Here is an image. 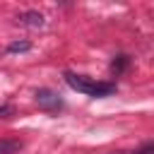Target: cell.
Segmentation results:
<instances>
[{"mask_svg": "<svg viewBox=\"0 0 154 154\" xmlns=\"http://www.w3.org/2000/svg\"><path fill=\"white\" fill-rule=\"evenodd\" d=\"M65 82L75 91L87 94V96H111V94H116V84L113 82H99L94 77L77 75V72H65Z\"/></svg>", "mask_w": 154, "mask_h": 154, "instance_id": "cell-1", "label": "cell"}, {"mask_svg": "<svg viewBox=\"0 0 154 154\" xmlns=\"http://www.w3.org/2000/svg\"><path fill=\"white\" fill-rule=\"evenodd\" d=\"M36 106L41 111H46V113H58L65 103H63V99L53 89H38L36 91Z\"/></svg>", "mask_w": 154, "mask_h": 154, "instance_id": "cell-2", "label": "cell"}, {"mask_svg": "<svg viewBox=\"0 0 154 154\" xmlns=\"http://www.w3.org/2000/svg\"><path fill=\"white\" fill-rule=\"evenodd\" d=\"M19 22L24 24V26H31V29H38V26H43V14L41 12H24L22 17H19Z\"/></svg>", "mask_w": 154, "mask_h": 154, "instance_id": "cell-3", "label": "cell"}, {"mask_svg": "<svg viewBox=\"0 0 154 154\" xmlns=\"http://www.w3.org/2000/svg\"><path fill=\"white\" fill-rule=\"evenodd\" d=\"M22 149L19 140H0V154H17Z\"/></svg>", "mask_w": 154, "mask_h": 154, "instance_id": "cell-4", "label": "cell"}, {"mask_svg": "<svg viewBox=\"0 0 154 154\" xmlns=\"http://www.w3.org/2000/svg\"><path fill=\"white\" fill-rule=\"evenodd\" d=\"M128 63H130V58H128V55H118V58L111 63V72H113V75H120V72L128 67Z\"/></svg>", "mask_w": 154, "mask_h": 154, "instance_id": "cell-5", "label": "cell"}, {"mask_svg": "<svg viewBox=\"0 0 154 154\" xmlns=\"http://www.w3.org/2000/svg\"><path fill=\"white\" fill-rule=\"evenodd\" d=\"M29 48H31L29 41H12V43L7 46V53H24V51H29Z\"/></svg>", "mask_w": 154, "mask_h": 154, "instance_id": "cell-6", "label": "cell"}, {"mask_svg": "<svg viewBox=\"0 0 154 154\" xmlns=\"http://www.w3.org/2000/svg\"><path fill=\"white\" fill-rule=\"evenodd\" d=\"M14 113V108L10 106V103H5V106H0V118H10Z\"/></svg>", "mask_w": 154, "mask_h": 154, "instance_id": "cell-7", "label": "cell"}, {"mask_svg": "<svg viewBox=\"0 0 154 154\" xmlns=\"http://www.w3.org/2000/svg\"><path fill=\"white\" fill-rule=\"evenodd\" d=\"M140 154H154V142H152V144H144V147L140 149Z\"/></svg>", "mask_w": 154, "mask_h": 154, "instance_id": "cell-8", "label": "cell"}, {"mask_svg": "<svg viewBox=\"0 0 154 154\" xmlns=\"http://www.w3.org/2000/svg\"><path fill=\"white\" fill-rule=\"evenodd\" d=\"M108 154H140V152H108Z\"/></svg>", "mask_w": 154, "mask_h": 154, "instance_id": "cell-9", "label": "cell"}]
</instances>
